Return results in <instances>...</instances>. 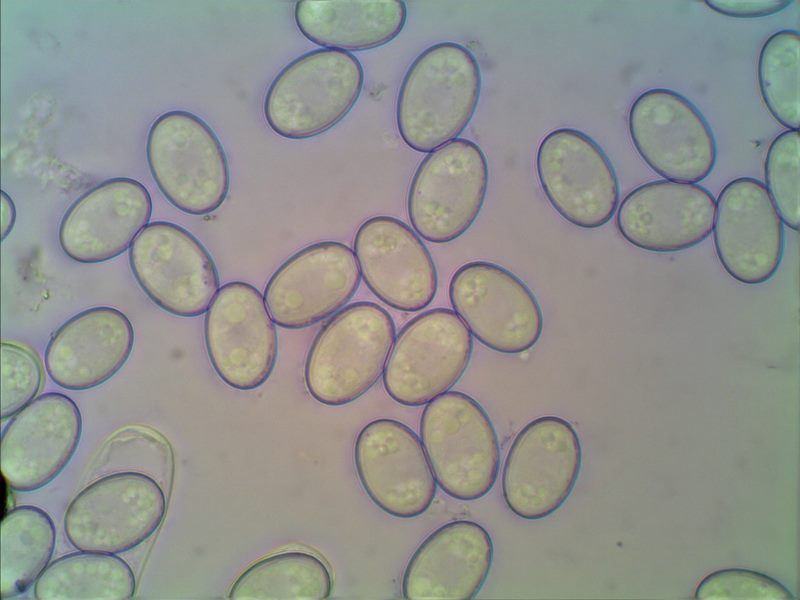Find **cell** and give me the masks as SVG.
Instances as JSON below:
<instances>
[{"mask_svg": "<svg viewBox=\"0 0 800 600\" xmlns=\"http://www.w3.org/2000/svg\"><path fill=\"white\" fill-rule=\"evenodd\" d=\"M481 91L478 61L465 46L436 43L409 66L396 102L402 140L430 153L456 139L471 121Z\"/></svg>", "mask_w": 800, "mask_h": 600, "instance_id": "1", "label": "cell"}, {"mask_svg": "<svg viewBox=\"0 0 800 600\" xmlns=\"http://www.w3.org/2000/svg\"><path fill=\"white\" fill-rule=\"evenodd\" d=\"M394 338V321L380 305L363 301L339 310L308 351L304 379L309 394L326 406L360 398L383 374Z\"/></svg>", "mask_w": 800, "mask_h": 600, "instance_id": "2", "label": "cell"}, {"mask_svg": "<svg viewBox=\"0 0 800 600\" xmlns=\"http://www.w3.org/2000/svg\"><path fill=\"white\" fill-rule=\"evenodd\" d=\"M352 53L320 48L288 63L268 87L263 114L277 135L302 140L326 132L353 108L363 88Z\"/></svg>", "mask_w": 800, "mask_h": 600, "instance_id": "3", "label": "cell"}, {"mask_svg": "<svg viewBox=\"0 0 800 600\" xmlns=\"http://www.w3.org/2000/svg\"><path fill=\"white\" fill-rule=\"evenodd\" d=\"M423 448L438 486L462 501L478 500L494 486L500 448L493 423L471 396L447 391L427 403L420 418Z\"/></svg>", "mask_w": 800, "mask_h": 600, "instance_id": "4", "label": "cell"}, {"mask_svg": "<svg viewBox=\"0 0 800 600\" xmlns=\"http://www.w3.org/2000/svg\"><path fill=\"white\" fill-rule=\"evenodd\" d=\"M151 175L165 198L191 215L214 212L225 201L229 165L210 126L197 115L173 110L151 125L146 141Z\"/></svg>", "mask_w": 800, "mask_h": 600, "instance_id": "5", "label": "cell"}, {"mask_svg": "<svg viewBox=\"0 0 800 600\" xmlns=\"http://www.w3.org/2000/svg\"><path fill=\"white\" fill-rule=\"evenodd\" d=\"M166 495L151 476L124 471L82 489L64 514V531L79 551L119 554L149 539L161 526Z\"/></svg>", "mask_w": 800, "mask_h": 600, "instance_id": "6", "label": "cell"}, {"mask_svg": "<svg viewBox=\"0 0 800 600\" xmlns=\"http://www.w3.org/2000/svg\"><path fill=\"white\" fill-rule=\"evenodd\" d=\"M489 181L475 142L456 138L428 153L411 180L407 211L415 232L436 244L463 235L477 219Z\"/></svg>", "mask_w": 800, "mask_h": 600, "instance_id": "7", "label": "cell"}, {"mask_svg": "<svg viewBox=\"0 0 800 600\" xmlns=\"http://www.w3.org/2000/svg\"><path fill=\"white\" fill-rule=\"evenodd\" d=\"M581 465L580 439L567 420H532L516 435L504 462L501 487L508 509L526 520L550 516L570 496Z\"/></svg>", "mask_w": 800, "mask_h": 600, "instance_id": "8", "label": "cell"}, {"mask_svg": "<svg viewBox=\"0 0 800 600\" xmlns=\"http://www.w3.org/2000/svg\"><path fill=\"white\" fill-rule=\"evenodd\" d=\"M472 351V336L453 310L425 311L394 340L383 371L384 388L401 405L427 404L458 382Z\"/></svg>", "mask_w": 800, "mask_h": 600, "instance_id": "9", "label": "cell"}, {"mask_svg": "<svg viewBox=\"0 0 800 600\" xmlns=\"http://www.w3.org/2000/svg\"><path fill=\"white\" fill-rule=\"evenodd\" d=\"M449 298L469 332L491 350L522 353L541 337L543 315L536 297L500 265L487 261L462 265L450 280Z\"/></svg>", "mask_w": 800, "mask_h": 600, "instance_id": "10", "label": "cell"}, {"mask_svg": "<svg viewBox=\"0 0 800 600\" xmlns=\"http://www.w3.org/2000/svg\"><path fill=\"white\" fill-rule=\"evenodd\" d=\"M628 130L641 158L661 177L697 183L714 169L715 137L701 111L667 88L641 93L628 113Z\"/></svg>", "mask_w": 800, "mask_h": 600, "instance_id": "11", "label": "cell"}, {"mask_svg": "<svg viewBox=\"0 0 800 600\" xmlns=\"http://www.w3.org/2000/svg\"><path fill=\"white\" fill-rule=\"evenodd\" d=\"M129 264L144 293L179 317L207 312L219 290L218 271L207 249L171 222L149 223L132 242Z\"/></svg>", "mask_w": 800, "mask_h": 600, "instance_id": "12", "label": "cell"}, {"mask_svg": "<svg viewBox=\"0 0 800 600\" xmlns=\"http://www.w3.org/2000/svg\"><path fill=\"white\" fill-rule=\"evenodd\" d=\"M536 171L552 207L569 223L595 229L611 220L619 204L616 171L601 146L584 132L558 128L541 141Z\"/></svg>", "mask_w": 800, "mask_h": 600, "instance_id": "13", "label": "cell"}, {"mask_svg": "<svg viewBox=\"0 0 800 600\" xmlns=\"http://www.w3.org/2000/svg\"><path fill=\"white\" fill-rule=\"evenodd\" d=\"M204 340L214 371L231 388L257 389L275 367L276 329L263 295L249 283L219 288L206 312Z\"/></svg>", "mask_w": 800, "mask_h": 600, "instance_id": "14", "label": "cell"}, {"mask_svg": "<svg viewBox=\"0 0 800 600\" xmlns=\"http://www.w3.org/2000/svg\"><path fill=\"white\" fill-rule=\"evenodd\" d=\"M358 479L372 502L403 519L422 515L436 481L418 435L404 423L378 418L358 433L353 451Z\"/></svg>", "mask_w": 800, "mask_h": 600, "instance_id": "15", "label": "cell"}, {"mask_svg": "<svg viewBox=\"0 0 800 600\" xmlns=\"http://www.w3.org/2000/svg\"><path fill=\"white\" fill-rule=\"evenodd\" d=\"M359 284L353 251L343 243L323 241L287 259L269 279L263 297L275 324L302 329L337 312Z\"/></svg>", "mask_w": 800, "mask_h": 600, "instance_id": "16", "label": "cell"}, {"mask_svg": "<svg viewBox=\"0 0 800 600\" xmlns=\"http://www.w3.org/2000/svg\"><path fill=\"white\" fill-rule=\"evenodd\" d=\"M82 415L70 397L48 392L15 414L1 435L2 476L16 492H32L54 480L74 456Z\"/></svg>", "mask_w": 800, "mask_h": 600, "instance_id": "17", "label": "cell"}, {"mask_svg": "<svg viewBox=\"0 0 800 600\" xmlns=\"http://www.w3.org/2000/svg\"><path fill=\"white\" fill-rule=\"evenodd\" d=\"M713 236L719 262L736 281L758 285L777 272L784 251L783 222L760 180L740 177L722 188Z\"/></svg>", "mask_w": 800, "mask_h": 600, "instance_id": "18", "label": "cell"}, {"mask_svg": "<svg viewBox=\"0 0 800 600\" xmlns=\"http://www.w3.org/2000/svg\"><path fill=\"white\" fill-rule=\"evenodd\" d=\"M354 255L370 291L407 312L426 308L438 288L435 263L422 240L403 221L375 216L358 228Z\"/></svg>", "mask_w": 800, "mask_h": 600, "instance_id": "19", "label": "cell"}, {"mask_svg": "<svg viewBox=\"0 0 800 600\" xmlns=\"http://www.w3.org/2000/svg\"><path fill=\"white\" fill-rule=\"evenodd\" d=\"M152 199L139 181L108 179L76 199L59 224L61 250L78 263H100L124 253L149 224Z\"/></svg>", "mask_w": 800, "mask_h": 600, "instance_id": "20", "label": "cell"}, {"mask_svg": "<svg viewBox=\"0 0 800 600\" xmlns=\"http://www.w3.org/2000/svg\"><path fill=\"white\" fill-rule=\"evenodd\" d=\"M716 200L695 183L652 181L630 191L619 204L616 225L635 247L671 253L700 244L712 232Z\"/></svg>", "mask_w": 800, "mask_h": 600, "instance_id": "21", "label": "cell"}, {"mask_svg": "<svg viewBox=\"0 0 800 600\" xmlns=\"http://www.w3.org/2000/svg\"><path fill=\"white\" fill-rule=\"evenodd\" d=\"M491 536L479 523L449 522L433 531L410 558L403 577L406 600H471L493 561Z\"/></svg>", "mask_w": 800, "mask_h": 600, "instance_id": "22", "label": "cell"}, {"mask_svg": "<svg viewBox=\"0 0 800 600\" xmlns=\"http://www.w3.org/2000/svg\"><path fill=\"white\" fill-rule=\"evenodd\" d=\"M134 345L128 317L110 306L86 309L51 335L44 353L52 381L67 390L95 388L126 363Z\"/></svg>", "mask_w": 800, "mask_h": 600, "instance_id": "23", "label": "cell"}, {"mask_svg": "<svg viewBox=\"0 0 800 600\" xmlns=\"http://www.w3.org/2000/svg\"><path fill=\"white\" fill-rule=\"evenodd\" d=\"M299 31L326 49L363 51L396 38L407 19L402 0H299L294 7Z\"/></svg>", "mask_w": 800, "mask_h": 600, "instance_id": "24", "label": "cell"}, {"mask_svg": "<svg viewBox=\"0 0 800 600\" xmlns=\"http://www.w3.org/2000/svg\"><path fill=\"white\" fill-rule=\"evenodd\" d=\"M136 590L133 570L110 553L79 551L51 562L34 584L37 600H128Z\"/></svg>", "mask_w": 800, "mask_h": 600, "instance_id": "25", "label": "cell"}, {"mask_svg": "<svg viewBox=\"0 0 800 600\" xmlns=\"http://www.w3.org/2000/svg\"><path fill=\"white\" fill-rule=\"evenodd\" d=\"M333 580L326 563L313 553L288 550L264 557L232 584L231 600H325Z\"/></svg>", "mask_w": 800, "mask_h": 600, "instance_id": "26", "label": "cell"}, {"mask_svg": "<svg viewBox=\"0 0 800 600\" xmlns=\"http://www.w3.org/2000/svg\"><path fill=\"white\" fill-rule=\"evenodd\" d=\"M56 544L50 515L33 505L9 510L0 528V597L25 593L49 565Z\"/></svg>", "mask_w": 800, "mask_h": 600, "instance_id": "27", "label": "cell"}, {"mask_svg": "<svg viewBox=\"0 0 800 600\" xmlns=\"http://www.w3.org/2000/svg\"><path fill=\"white\" fill-rule=\"evenodd\" d=\"M800 34L785 29L764 42L758 57L761 97L771 115L784 127L799 130Z\"/></svg>", "mask_w": 800, "mask_h": 600, "instance_id": "28", "label": "cell"}, {"mask_svg": "<svg viewBox=\"0 0 800 600\" xmlns=\"http://www.w3.org/2000/svg\"><path fill=\"white\" fill-rule=\"evenodd\" d=\"M799 166V130L788 129L776 136L768 147L764 178L782 222L795 231L800 226Z\"/></svg>", "mask_w": 800, "mask_h": 600, "instance_id": "29", "label": "cell"}, {"mask_svg": "<svg viewBox=\"0 0 800 600\" xmlns=\"http://www.w3.org/2000/svg\"><path fill=\"white\" fill-rule=\"evenodd\" d=\"M44 370L38 355L13 342L1 343V420L12 418L39 393Z\"/></svg>", "mask_w": 800, "mask_h": 600, "instance_id": "30", "label": "cell"}, {"mask_svg": "<svg viewBox=\"0 0 800 600\" xmlns=\"http://www.w3.org/2000/svg\"><path fill=\"white\" fill-rule=\"evenodd\" d=\"M694 597L700 600L795 599L775 579L747 569H723L709 574L697 586Z\"/></svg>", "mask_w": 800, "mask_h": 600, "instance_id": "31", "label": "cell"}, {"mask_svg": "<svg viewBox=\"0 0 800 600\" xmlns=\"http://www.w3.org/2000/svg\"><path fill=\"white\" fill-rule=\"evenodd\" d=\"M793 1L786 0H707L713 11L734 18H757L776 14Z\"/></svg>", "mask_w": 800, "mask_h": 600, "instance_id": "32", "label": "cell"}, {"mask_svg": "<svg viewBox=\"0 0 800 600\" xmlns=\"http://www.w3.org/2000/svg\"><path fill=\"white\" fill-rule=\"evenodd\" d=\"M1 236L4 240L14 227L16 208L11 197L2 190L1 192Z\"/></svg>", "mask_w": 800, "mask_h": 600, "instance_id": "33", "label": "cell"}]
</instances>
